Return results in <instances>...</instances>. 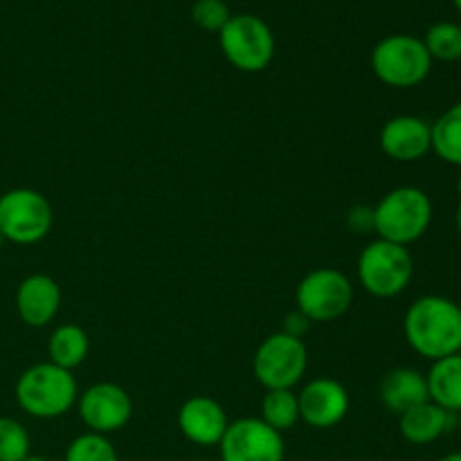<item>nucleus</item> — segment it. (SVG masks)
Returning a JSON list of instances; mask_svg holds the SVG:
<instances>
[{
    "instance_id": "obj_1",
    "label": "nucleus",
    "mask_w": 461,
    "mask_h": 461,
    "mask_svg": "<svg viewBox=\"0 0 461 461\" xmlns=\"http://www.w3.org/2000/svg\"><path fill=\"white\" fill-rule=\"evenodd\" d=\"M403 333L421 358L441 360L461 354V306L444 295H423L405 311Z\"/></svg>"
},
{
    "instance_id": "obj_2",
    "label": "nucleus",
    "mask_w": 461,
    "mask_h": 461,
    "mask_svg": "<svg viewBox=\"0 0 461 461\" xmlns=\"http://www.w3.org/2000/svg\"><path fill=\"white\" fill-rule=\"evenodd\" d=\"M432 223V201L419 187H396L374 207V232L383 241L412 246Z\"/></svg>"
},
{
    "instance_id": "obj_3",
    "label": "nucleus",
    "mask_w": 461,
    "mask_h": 461,
    "mask_svg": "<svg viewBox=\"0 0 461 461\" xmlns=\"http://www.w3.org/2000/svg\"><path fill=\"white\" fill-rule=\"evenodd\" d=\"M14 394L23 412L34 419L63 417L79 399L72 372L54 363H39L25 369L18 376Z\"/></svg>"
},
{
    "instance_id": "obj_4",
    "label": "nucleus",
    "mask_w": 461,
    "mask_h": 461,
    "mask_svg": "<svg viewBox=\"0 0 461 461\" xmlns=\"http://www.w3.org/2000/svg\"><path fill=\"white\" fill-rule=\"evenodd\" d=\"M372 70L390 88H414L430 75L432 57L417 36L390 34L372 50Z\"/></svg>"
},
{
    "instance_id": "obj_5",
    "label": "nucleus",
    "mask_w": 461,
    "mask_h": 461,
    "mask_svg": "<svg viewBox=\"0 0 461 461\" xmlns=\"http://www.w3.org/2000/svg\"><path fill=\"white\" fill-rule=\"evenodd\" d=\"M414 275V259L405 246L376 239L358 257L360 286L374 297L390 300L410 286Z\"/></svg>"
},
{
    "instance_id": "obj_6",
    "label": "nucleus",
    "mask_w": 461,
    "mask_h": 461,
    "mask_svg": "<svg viewBox=\"0 0 461 461\" xmlns=\"http://www.w3.org/2000/svg\"><path fill=\"white\" fill-rule=\"evenodd\" d=\"M54 223L52 205L36 189H9L0 196V232L5 241L32 246L43 241Z\"/></svg>"
},
{
    "instance_id": "obj_7",
    "label": "nucleus",
    "mask_w": 461,
    "mask_h": 461,
    "mask_svg": "<svg viewBox=\"0 0 461 461\" xmlns=\"http://www.w3.org/2000/svg\"><path fill=\"white\" fill-rule=\"evenodd\" d=\"M223 57L241 72H261L275 57L273 30L252 14H237L219 32Z\"/></svg>"
},
{
    "instance_id": "obj_8",
    "label": "nucleus",
    "mask_w": 461,
    "mask_h": 461,
    "mask_svg": "<svg viewBox=\"0 0 461 461\" xmlns=\"http://www.w3.org/2000/svg\"><path fill=\"white\" fill-rule=\"evenodd\" d=\"M309 365L304 340L279 331L266 338L255 351L252 369L266 390H293Z\"/></svg>"
},
{
    "instance_id": "obj_9",
    "label": "nucleus",
    "mask_w": 461,
    "mask_h": 461,
    "mask_svg": "<svg viewBox=\"0 0 461 461\" xmlns=\"http://www.w3.org/2000/svg\"><path fill=\"white\" fill-rule=\"evenodd\" d=\"M295 302L297 311L311 322H333L349 311L354 302V286L340 270L315 268L297 284Z\"/></svg>"
},
{
    "instance_id": "obj_10",
    "label": "nucleus",
    "mask_w": 461,
    "mask_h": 461,
    "mask_svg": "<svg viewBox=\"0 0 461 461\" xmlns=\"http://www.w3.org/2000/svg\"><path fill=\"white\" fill-rule=\"evenodd\" d=\"M219 448L221 461H284L286 455L282 432L257 417L230 423Z\"/></svg>"
},
{
    "instance_id": "obj_11",
    "label": "nucleus",
    "mask_w": 461,
    "mask_h": 461,
    "mask_svg": "<svg viewBox=\"0 0 461 461\" xmlns=\"http://www.w3.org/2000/svg\"><path fill=\"white\" fill-rule=\"evenodd\" d=\"M77 405H79L81 421L97 435L122 430L133 414V401L129 392L115 383L90 385L84 394H79Z\"/></svg>"
},
{
    "instance_id": "obj_12",
    "label": "nucleus",
    "mask_w": 461,
    "mask_h": 461,
    "mask_svg": "<svg viewBox=\"0 0 461 461\" xmlns=\"http://www.w3.org/2000/svg\"><path fill=\"white\" fill-rule=\"evenodd\" d=\"M297 401H300L302 421L318 430L338 426L349 412V394L336 378L322 376L306 383L297 394Z\"/></svg>"
},
{
    "instance_id": "obj_13",
    "label": "nucleus",
    "mask_w": 461,
    "mask_h": 461,
    "mask_svg": "<svg viewBox=\"0 0 461 461\" xmlns=\"http://www.w3.org/2000/svg\"><path fill=\"white\" fill-rule=\"evenodd\" d=\"M381 149L396 162H417L432 151L430 122L419 115H396L381 129Z\"/></svg>"
},
{
    "instance_id": "obj_14",
    "label": "nucleus",
    "mask_w": 461,
    "mask_h": 461,
    "mask_svg": "<svg viewBox=\"0 0 461 461\" xmlns=\"http://www.w3.org/2000/svg\"><path fill=\"white\" fill-rule=\"evenodd\" d=\"M228 426L223 405L210 396H192L178 410L180 432L196 446H219Z\"/></svg>"
},
{
    "instance_id": "obj_15",
    "label": "nucleus",
    "mask_w": 461,
    "mask_h": 461,
    "mask_svg": "<svg viewBox=\"0 0 461 461\" xmlns=\"http://www.w3.org/2000/svg\"><path fill=\"white\" fill-rule=\"evenodd\" d=\"M61 306V288L50 275L36 273L16 288V311L27 327H48Z\"/></svg>"
},
{
    "instance_id": "obj_16",
    "label": "nucleus",
    "mask_w": 461,
    "mask_h": 461,
    "mask_svg": "<svg viewBox=\"0 0 461 461\" xmlns=\"http://www.w3.org/2000/svg\"><path fill=\"white\" fill-rule=\"evenodd\" d=\"M455 426H457V414L446 412L432 401H426V403L417 405V408L408 410L399 417L401 435L408 444L414 446L432 444L439 437L453 432Z\"/></svg>"
},
{
    "instance_id": "obj_17",
    "label": "nucleus",
    "mask_w": 461,
    "mask_h": 461,
    "mask_svg": "<svg viewBox=\"0 0 461 461\" xmlns=\"http://www.w3.org/2000/svg\"><path fill=\"white\" fill-rule=\"evenodd\" d=\"M381 401L390 412L403 414L417 405L430 401L426 374L412 367H396L381 381Z\"/></svg>"
},
{
    "instance_id": "obj_18",
    "label": "nucleus",
    "mask_w": 461,
    "mask_h": 461,
    "mask_svg": "<svg viewBox=\"0 0 461 461\" xmlns=\"http://www.w3.org/2000/svg\"><path fill=\"white\" fill-rule=\"evenodd\" d=\"M428 396L446 412L461 414V354L435 360L426 374Z\"/></svg>"
},
{
    "instance_id": "obj_19",
    "label": "nucleus",
    "mask_w": 461,
    "mask_h": 461,
    "mask_svg": "<svg viewBox=\"0 0 461 461\" xmlns=\"http://www.w3.org/2000/svg\"><path fill=\"white\" fill-rule=\"evenodd\" d=\"M88 333H86L79 324H61V327L54 329L52 336H50V363H54L57 367L68 369V372L79 367L86 360V356H88Z\"/></svg>"
},
{
    "instance_id": "obj_20",
    "label": "nucleus",
    "mask_w": 461,
    "mask_h": 461,
    "mask_svg": "<svg viewBox=\"0 0 461 461\" xmlns=\"http://www.w3.org/2000/svg\"><path fill=\"white\" fill-rule=\"evenodd\" d=\"M432 151L446 165L461 167V102L446 108L430 124Z\"/></svg>"
},
{
    "instance_id": "obj_21",
    "label": "nucleus",
    "mask_w": 461,
    "mask_h": 461,
    "mask_svg": "<svg viewBox=\"0 0 461 461\" xmlns=\"http://www.w3.org/2000/svg\"><path fill=\"white\" fill-rule=\"evenodd\" d=\"M261 421L273 430H291L300 421V401L293 390H268L261 401Z\"/></svg>"
},
{
    "instance_id": "obj_22",
    "label": "nucleus",
    "mask_w": 461,
    "mask_h": 461,
    "mask_svg": "<svg viewBox=\"0 0 461 461\" xmlns=\"http://www.w3.org/2000/svg\"><path fill=\"white\" fill-rule=\"evenodd\" d=\"M421 41L426 45L428 54L432 57V61L453 63L461 59V25H457V23H435V25L428 27L426 36Z\"/></svg>"
},
{
    "instance_id": "obj_23",
    "label": "nucleus",
    "mask_w": 461,
    "mask_h": 461,
    "mask_svg": "<svg viewBox=\"0 0 461 461\" xmlns=\"http://www.w3.org/2000/svg\"><path fill=\"white\" fill-rule=\"evenodd\" d=\"M32 441L25 426L12 417H0V461H25Z\"/></svg>"
},
{
    "instance_id": "obj_24",
    "label": "nucleus",
    "mask_w": 461,
    "mask_h": 461,
    "mask_svg": "<svg viewBox=\"0 0 461 461\" xmlns=\"http://www.w3.org/2000/svg\"><path fill=\"white\" fill-rule=\"evenodd\" d=\"M66 461H120L117 459V450L106 435H97V432H86V435L77 437L66 450Z\"/></svg>"
},
{
    "instance_id": "obj_25",
    "label": "nucleus",
    "mask_w": 461,
    "mask_h": 461,
    "mask_svg": "<svg viewBox=\"0 0 461 461\" xmlns=\"http://www.w3.org/2000/svg\"><path fill=\"white\" fill-rule=\"evenodd\" d=\"M192 18L201 30L221 32L232 18L225 0H196L192 5Z\"/></svg>"
},
{
    "instance_id": "obj_26",
    "label": "nucleus",
    "mask_w": 461,
    "mask_h": 461,
    "mask_svg": "<svg viewBox=\"0 0 461 461\" xmlns=\"http://www.w3.org/2000/svg\"><path fill=\"white\" fill-rule=\"evenodd\" d=\"M347 228L354 234L374 232V207L354 205L347 212Z\"/></svg>"
},
{
    "instance_id": "obj_27",
    "label": "nucleus",
    "mask_w": 461,
    "mask_h": 461,
    "mask_svg": "<svg viewBox=\"0 0 461 461\" xmlns=\"http://www.w3.org/2000/svg\"><path fill=\"white\" fill-rule=\"evenodd\" d=\"M311 329V320L306 318L304 313H300V311H295V313H291L286 318V322H284V329L282 331L284 333H288V336H293V338H304V333L309 331Z\"/></svg>"
},
{
    "instance_id": "obj_28",
    "label": "nucleus",
    "mask_w": 461,
    "mask_h": 461,
    "mask_svg": "<svg viewBox=\"0 0 461 461\" xmlns=\"http://www.w3.org/2000/svg\"><path fill=\"white\" fill-rule=\"evenodd\" d=\"M455 225H457V232L461 234V201L457 205V212H455Z\"/></svg>"
},
{
    "instance_id": "obj_29",
    "label": "nucleus",
    "mask_w": 461,
    "mask_h": 461,
    "mask_svg": "<svg viewBox=\"0 0 461 461\" xmlns=\"http://www.w3.org/2000/svg\"><path fill=\"white\" fill-rule=\"evenodd\" d=\"M439 461H461V453H450L446 457H441Z\"/></svg>"
},
{
    "instance_id": "obj_30",
    "label": "nucleus",
    "mask_w": 461,
    "mask_h": 461,
    "mask_svg": "<svg viewBox=\"0 0 461 461\" xmlns=\"http://www.w3.org/2000/svg\"><path fill=\"white\" fill-rule=\"evenodd\" d=\"M25 461H48L45 457H34V455H30V457H27Z\"/></svg>"
},
{
    "instance_id": "obj_31",
    "label": "nucleus",
    "mask_w": 461,
    "mask_h": 461,
    "mask_svg": "<svg viewBox=\"0 0 461 461\" xmlns=\"http://www.w3.org/2000/svg\"><path fill=\"white\" fill-rule=\"evenodd\" d=\"M5 243H7V241H5V237H3V232H0V250H3V246H5Z\"/></svg>"
},
{
    "instance_id": "obj_32",
    "label": "nucleus",
    "mask_w": 461,
    "mask_h": 461,
    "mask_svg": "<svg viewBox=\"0 0 461 461\" xmlns=\"http://www.w3.org/2000/svg\"><path fill=\"white\" fill-rule=\"evenodd\" d=\"M453 3H455V7H457L459 12H461V0H453Z\"/></svg>"
},
{
    "instance_id": "obj_33",
    "label": "nucleus",
    "mask_w": 461,
    "mask_h": 461,
    "mask_svg": "<svg viewBox=\"0 0 461 461\" xmlns=\"http://www.w3.org/2000/svg\"><path fill=\"white\" fill-rule=\"evenodd\" d=\"M457 194L461 196V178H459V183H457Z\"/></svg>"
}]
</instances>
